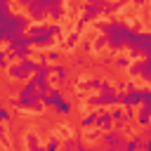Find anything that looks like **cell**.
<instances>
[{"instance_id":"6da1fadb","label":"cell","mask_w":151,"mask_h":151,"mask_svg":"<svg viewBox=\"0 0 151 151\" xmlns=\"http://www.w3.org/2000/svg\"><path fill=\"white\" fill-rule=\"evenodd\" d=\"M42 94L45 92H38V87H35V83L33 80H28L21 90H19V97H12L9 99V106H14V109H31V111H42Z\"/></svg>"},{"instance_id":"7a4b0ae2","label":"cell","mask_w":151,"mask_h":151,"mask_svg":"<svg viewBox=\"0 0 151 151\" xmlns=\"http://www.w3.org/2000/svg\"><path fill=\"white\" fill-rule=\"evenodd\" d=\"M28 38H31V45L33 47H50L54 42V38H59L64 33V28L59 24H28Z\"/></svg>"},{"instance_id":"3957f363","label":"cell","mask_w":151,"mask_h":151,"mask_svg":"<svg viewBox=\"0 0 151 151\" xmlns=\"http://www.w3.org/2000/svg\"><path fill=\"white\" fill-rule=\"evenodd\" d=\"M94 26L106 35V45H109L111 50H120V47H125V38H127V31H130L127 24L113 19V21H97Z\"/></svg>"},{"instance_id":"277c9868","label":"cell","mask_w":151,"mask_h":151,"mask_svg":"<svg viewBox=\"0 0 151 151\" xmlns=\"http://www.w3.org/2000/svg\"><path fill=\"white\" fill-rule=\"evenodd\" d=\"M28 17L26 14H9L5 21H0V42H9L17 33H26Z\"/></svg>"},{"instance_id":"5b68a950","label":"cell","mask_w":151,"mask_h":151,"mask_svg":"<svg viewBox=\"0 0 151 151\" xmlns=\"http://www.w3.org/2000/svg\"><path fill=\"white\" fill-rule=\"evenodd\" d=\"M99 14H111V2L109 0H85L83 5V14L76 24V31H80L83 26H87L92 19H97Z\"/></svg>"},{"instance_id":"8992f818","label":"cell","mask_w":151,"mask_h":151,"mask_svg":"<svg viewBox=\"0 0 151 151\" xmlns=\"http://www.w3.org/2000/svg\"><path fill=\"white\" fill-rule=\"evenodd\" d=\"M101 142H104V146H109L111 151H125V134L120 132V130H116V127H111V130H104V134H101Z\"/></svg>"},{"instance_id":"52a82bcc","label":"cell","mask_w":151,"mask_h":151,"mask_svg":"<svg viewBox=\"0 0 151 151\" xmlns=\"http://www.w3.org/2000/svg\"><path fill=\"white\" fill-rule=\"evenodd\" d=\"M120 104V94L118 92H99L94 97L87 99V106L90 109H97V106H118Z\"/></svg>"},{"instance_id":"ba28073f","label":"cell","mask_w":151,"mask_h":151,"mask_svg":"<svg viewBox=\"0 0 151 151\" xmlns=\"http://www.w3.org/2000/svg\"><path fill=\"white\" fill-rule=\"evenodd\" d=\"M50 2H52V0H31V2L26 5L28 17H31V19H42V17H47Z\"/></svg>"},{"instance_id":"9c48e42d","label":"cell","mask_w":151,"mask_h":151,"mask_svg":"<svg viewBox=\"0 0 151 151\" xmlns=\"http://www.w3.org/2000/svg\"><path fill=\"white\" fill-rule=\"evenodd\" d=\"M142 104V90H137L132 83L125 92H120V106H137Z\"/></svg>"},{"instance_id":"30bf717a","label":"cell","mask_w":151,"mask_h":151,"mask_svg":"<svg viewBox=\"0 0 151 151\" xmlns=\"http://www.w3.org/2000/svg\"><path fill=\"white\" fill-rule=\"evenodd\" d=\"M94 127H97V130H111V127H113V118H111V111H109V109H101V111H97Z\"/></svg>"},{"instance_id":"8fae6325","label":"cell","mask_w":151,"mask_h":151,"mask_svg":"<svg viewBox=\"0 0 151 151\" xmlns=\"http://www.w3.org/2000/svg\"><path fill=\"white\" fill-rule=\"evenodd\" d=\"M61 99H64V92H61L59 87H50V90L42 94V106L54 109V106H57V101H61Z\"/></svg>"},{"instance_id":"7c38bea8","label":"cell","mask_w":151,"mask_h":151,"mask_svg":"<svg viewBox=\"0 0 151 151\" xmlns=\"http://www.w3.org/2000/svg\"><path fill=\"white\" fill-rule=\"evenodd\" d=\"M31 54H33V45H28V47H14V50H7V59H12V61L28 59Z\"/></svg>"},{"instance_id":"4fadbf2b","label":"cell","mask_w":151,"mask_h":151,"mask_svg":"<svg viewBox=\"0 0 151 151\" xmlns=\"http://www.w3.org/2000/svg\"><path fill=\"white\" fill-rule=\"evenodd\" d=\"M28 45H31L28 33H17V35L9 40V50H14V47H28Z\"/></svg>"},{"instance_id":"5bb4252c","label":"cell","mask_w":151,"mask_h":151,"mask_svg":"<svg viewBox=\"0 0 151 151\" xmlns=\"http://www.w3.org/2000/svg\"><path fill=\"white\" fill-rule=\"evenodd\" d=\"M7 73H9V78H14V80H26L28 78V73L21 68V64H12V66H7Z\"/></svg>"},{"instance_id":"9a60e30c","label":"cell","mask_w":151,"mask_h":151,"mask_svg":"<svg viewBox=\"0 0 151 151\" xmlns=\"http://www.w3.org/2000/svg\"><path fill=\"white\" fill-rule=\"evenodd\" d=\"M134 120H137V125H142V127L149 125V123H151V109H149V106H142V109L134 113Z\"/></svg>"},{"instance_id":"2e32d148","label":"cell","mask_w":151,"mask_h":151,"mask_svg":"<svg viewBox=\"0 0 151 151\" xmlns=\"http://www.w3.org/2000/svg\"><path fill=\"white\" fill-rule=\"evenodd\" d=\"M47 14H50L52 19H61V14H64V0H52Z\"/></svg>"},{"instance_id":"e0dca14e","label":"cell","mask_w":151,"mask_h":151,"mask_svg":"<svg viewBox=\"0 0 151 151\" xmlns=\"http://www.w3.org/2000/svg\"><path fill=\"white\" fill-rule=\"evenodd\" d=\"M144 149V137L142 134H134L132 139L125 142V151H142Z\"/></svg>"},{"instance_id":"ac0fdd59","label":"cell","mask_w":151,"mask_h":151,"mask_svg":"<svg viewBox=\"0 0 151 151\" xmlns=\"http://www.w3.org/2000/svg\"><path fill=\"white\" fill-rule=\"evenodd\" d=\"M52 73H54L61 83H66V78H68V68H66L64 64H59V61H57V64H52Z\"/></svg>"},{"instance_id":"d6986e66","label":"cell","mask_w":151,"mask_h":151,"mask_svg":"<svg viewBox=\"0 0 151 151\" xmlns=\"http://www.w3.org/2000/svg\"><path fill=\"white\" fill-rule=\"evenodd\" d=\"M33 83H35L38 92H47V90H50V80H47V76H33Z\"/></svg>"},{"instance_id":"ffe728a7","label":"cell","mask_w":151,"mask_h":151,"mask_svg":"<svg viewBox=\"0 0 151 151\" xmlns=\"http://www.w3.org/2000/svg\"><path fill=\"white\" fill-rule=\"evenodd\" d=\"M101 87V80L99 78H87V80H80V90H99Z\"/></svg>"},{"instance_id":"44dd1931","label":"cell","mask_w":151,"mask_h":151,"mask_svg":"<svg viewBox=\"0 0 151 151\" xmlns=\"http://www.w3.org/2000/svg\"><path fill=\"white\" fill-rule=\"evenodd\" d=\"M33 73H35V76H50V73H52V66H50V64H47L45 59H40Z\"/></svg>"},{"instance_id":"7402d4cb","label":"cell","mask_w":151,"mask_h":151,"mask_svg":"<svg viewBox=\"0 0 151 151\" xmlns=\"http://www.w3.org/2000/svg\"><path fill=\"white\" fill-rule=\"evenodd\" d=\"M54 111H57V113H61V116H66V113H71V111H73V104H71V101H66V99H61V101H57Z\"/></svg>"},{"instance_id":"603a6c76","label":"cell","mask_w":151,"mask_h":151,"mask_svg":"<svg viewBox=\"0 0 151 151\" xmlns=\"http://www.w3.org/2000/svg\"><path fill=\"white\" fill-rule=\"evenodd\" d=\"M12 0H0V21H5L9 14H12V7H9Z\"/></svg>"},{"instance_id":"cb8c5ba5","label":"cell","mask_w":151,"mask_h":151,"mask_svg":"<svg viewBox=\"0 0 151 151\" xmlns=\"http://www.w3.org/2000/svg\"><path fill=\"white\" fill-rule=\"evenodd\" d=\"M35 66H38V61H33L31 57H28V59H21V68H24V71H26L28 76H31V73L35 71Z\"/></svg>"},{"instance_id":"d4e9b609","label":"cell","mask_w":151,"mask_h":151,"mask_svg":"<svg viewBox=\"0 0 151 151\" xmlns=\"http://www.w3.org/2000/svg\"><path fill=\"white\" fill-rule=\"evenodd\" d=\"M111 118H113V123H116V120H123V118H125V109H123L120 104L113 106V109H111Z\"/></svg>"},{"instance_id":"484cf974","label":"cell","mask_w":151,"mask_h":151,"mask_svg":"<svg viewBox=\"0 0 151 151\" xmlns=\"http://www.w3.org/2000/svg\"><path fill=\"white\" fill-rule=\"evenodd\" d=\"M94 118H97V111L83 116V118H80V127H92V125H94Z\"/></svg>"},{"instance_id":"4316f807","label":"cell","mask_w":151,"mask_h":151,"mask_svg":"<svg viewBox=\"0 0 151 151\" xmlns=\"http://www.w3.org/2000/svg\"><path fill=\"white\" fill-rule=\"evenodd\" d=\"M59 149H61V142H59L57 137H50V142H47L45 151H59Z\"/></svg>"},{"instance_id":"83f0119b","label":"cell","mask_w":151,"mask_h":151,"mask_svg":"<svg viewBox=\"0 0 151 151\" xmlns=\"http://www.w3.org/2000/svg\"><path fill=\"white\" fill-rule=\"evenodd\" d=\"M78 38H80V33H78V31H73V33L66 38V47H68V50H73V47H76V42H78Z\"/></svg>"},{"instance_id":"f1b7e54d","label":"cell","mask_w":151,"mask_h":151,"mask_svg":"<svg viewBox=\"0 0 151 151\" xmlns=\"http://www.w3.org/2000/svg\"><path fill=\"white\" fill-rule=\"evenodd\" d=\"M26 144H28V149H35L38 146V134L35 132H26Z\"/></svg>"},{"instance_id":"f546056e","label":"cell","mask_w":151,"mask_h":151,"mask_svg":"<svg viewBox=\"0 0 151 151\" xmlns=\"http://www.w3.org/2000/svg\"><path fill=\"white\" fill-rule=\"evenodd\" d=\"M7 120H12V113H9V109H7V106H2V104H0V123H7Z\"/></svg>"},{"instance_id":"4dcf8cb0","label":"cell","mask_w":151,"mask_h":151,"mask_svg":"<svg viewBox=\"0 0 151 151\" xmlns=\"http://www.w3.org/2000/svg\"><path fill=\"white\" fill-rule=\"evenodd\" d=\"M40 59H45V61H54V64H57V61H59V59H61V54H59V52H54V50H52V52H47V54H45V57H40Z\"/></svg>"},{"instance_id":"1f68e13d","label":"cell","mask_w":151,"mask_h":151,"mask_svg":"<svg viewBox=\"0 0 151 151\" xmlns=\"http://www.w3.org/2000/svg\"><path fill=\"white\" fill-rule=\"evenodd\" d=\"M92 45H94V50H101V47H106V35H99V38H97Z\"/></svg>"},{"instance_id":"d6a6232c","label":"cell","mask_w":151,"mask_h":151,"mask_svg":"<svg viewBox=\"0 0 151 151\" xmlns=\"http://www.w3.org/2000/svg\"><path fill=\"white\" fill-rule=\"evenodd\" d=\"M116 66H118V68H127V66H130V59H127V57H118V59H116Z\"/></svg>"},{"instance_id":"836d02e7","label":"cell","mask_w":151,"mask_h":151,"mask_svg":"<svg viewBox=\"0 0 151 151\" xmlns=\"http://www.w3.org/2000/svg\"><path fill=\"white\" fill-rule=\"evenodd\" d=\"M9 66V59H7V52L0 50V68H7Z\"/></svg>"},{"instance_id":"e575fe53","label":"cell","mask_w":151,"mask_h":151,"mask_svg":"<svg viewBox=\"0 0 151 151\" xmlns=\"http://www.w3.org/2000/svg\"><path fill=\"white\" fill-rule=\"evenodd\" d=\"M80 50H83V52L87 54V52H92V50H94V45H92L90 40H83V42H80Z\"/></svg>"},{"instance_id":"d590c367","label":"cell","mask_w":151,"mask_h":151,"mask_svg":"<svg viewBox=\"0 0 151 151\" xmlns=\"http://www.w3.org/2000/svg\"><path fill=\"white\" fill-rule=\"evenodd\" d=\"M99 92H116V87H113L111 83H106V80H101V87H99Z\"/></svg>"},{"instance_id":"8d00e7d4","label":"cell","mask_w":151,"mask_h":151,"mask_svg":"<svg viewBox=\"0 0 151 151\" xmlns=\"http://www.w3.org/2000/svg\"><path fill=\"white\" fill-rule=\"evenodd\" d=\"M139 134H142V137H144V139H149V137H151V123H149V125H144V127H142V132H139Z\"/></svg>"},{"instance_id":"74e56055","label":"cell","mask_w":151,"mask_h":151,"mask_svg":"<svg viewBox=\"0 0 151 151\" xmlns=\"http://www.w3.org/2000/svg\"><path fill=\"white\" fill-rule=\"evenodd\" d=\"M0 139H2L5 144L9 142V139H7V130H5V125H2V123H0Z\"/></svg>"},{"instance_id":"f35d334b","label":"cell","mask_w":151,"mask_h":151,"mask_svg":"<svg viewBox=\"0 0 151 151\" xmlns=\"http://www.w3.org/2000/svg\"><path fill=\"white\" fill-rule=\"evenodd\" d=\"M85 151H111L109 146H85Z\"/></svg>"},{"instance_id":"ab89813d","label":"cell","mask_w":151,"mask_h":151,"mask_svg":"<svg viewBox=\"0 0 151 151\" xmlns=\"http://www.w3.org/2000/svg\"><path fill=\"white\" fill-rule=\"evenodd\" d=\"M85 137H87V139H94V142H97V139H99V132H94V130H90V132H87Z\"/></svg>"},{"instance_id":"60d3db41","label":"cell","mask_w":151,"mask_h":151,"mask_svg":"<svg viewBox=\"0 0 151 151\" xmlns=\"http://www.w3.org/2000/svg\"><path fill=\"white\" fill-rule=\"evenodd\" d=\"M7 92H9V94H14V92H19V85H14V83H12V85H7Z\"/></svg>"},{"instance_id":"b9f144b4","label":"cell","mask_w":151,"mask_h":151,"mask_svg":"<svg viewBox=\"0 0 151 151\" xmlns=\"http://www.w3.org/2000/svg\"><path fill=\"white\" fill-rule=\"evenodd\" d=\"M142 151H151V137L144 139V149H142Z\"/></svg>"},{"instance_id":"7bdbcfd3","label":"cell","mask_w":151,"mask_h":151,"mask_svg":"<svg viewBox=\"0 0 151 151\" xmlns=\"http://www.w3.org/2000/svg\"><path fill=\"white\" fill-rule=\"evenodd\" d=\"M146 2H149V0H137L134 5H146Z\"/></svg>"},{"instance_id":"ee69618b","label":"cell","mask_w":151,"mask_h":151,"mask_svg":"<svg viewBox=\"0 0 151 151\" xmlns=\"http://www.w3.org/2000/svg\"><path fill=\"white\" fill-rule=\"evenodd\" d=\"M28 151H45V149H40V146H35V149H28Z\"/></svg>"},{"instance_id":"f6af8a7d","label":"cell","mask_w":151,"mask_h":151,"mask_svg":"<svg viewBox=\"0 0 151 151\" xmlns=\"http://www.w3.org/2000/svg\"><path fill=\"white\" fill-rule=\"evenodd\" d=\"M19 2H21V5H28V2H31V0H19Z\"/></svg>"}]
</instances>
